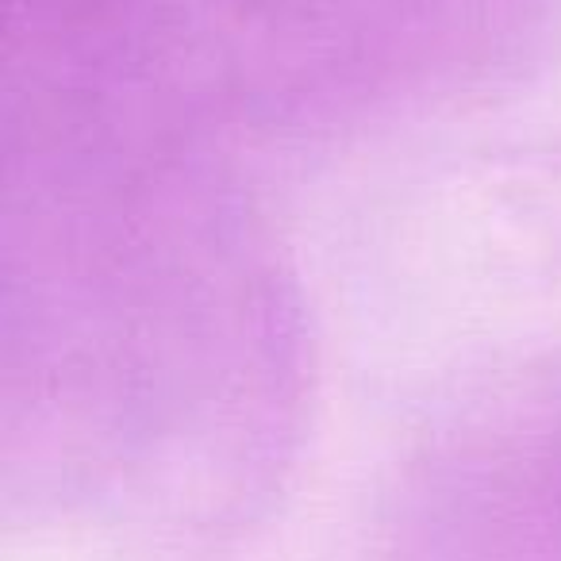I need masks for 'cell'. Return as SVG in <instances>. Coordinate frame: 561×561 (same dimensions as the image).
<instances>
[]
</instances>
